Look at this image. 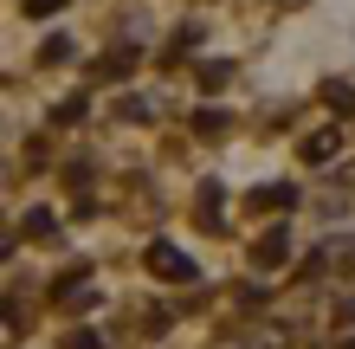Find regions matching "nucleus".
<instances>
[{"mask_svg":"<svg viewBox=\"0 0 355 349\" xmlns=\"http://www.w3.org/2000/svg\"><path fill=\"white\" fill-rule=\"evenodd\" d=\"M65 0H26V13H58Z\"/></svg>","mask_w":355,"mask_h":349,"instance_id":"10","label":"nucleus"},{"mask_svg":"<svg viewBox=\"0 0 355 349\" xmlns=\"http://www.w3.org/2000/svg\"><path fill=\"white\" fill-rule=\"evenodd\" d=\"M284 253H291V239H284V233H265V239L252 246V259H259V265H278Z\"/></svg>","mask_w":355,"mask_h":349,"instance_id":"4","label":"nucleus"},{"mask_svg":"<svg viewBox=\"0 0 355 349\" xmlns=\"http://www.w3.org/2000/svg\"><path fill=\"white\" fill-rule=\"evenodd\" d=\"M291 201H297V188H291V181H271V188H252V207H259V214H271V207H291Z\"/></svg>","mask_w":355,"mask_h":349,"instance_id":"2","label":"nucleus"},{"mask_svg":"<svg viewBox=\"0 0 355 349\" xmlns=\"http://www.w3.org/2000/svg\"><path fill=\"white\" fill-rule=\"evenodd\" d=\"M39 58H46V65H58V58H71V39H46V46H39Z\"/></svg>","mask_w":355,"mask_h":349,"instance_id":"7","label":"nucleus"},{"mask_svg":"<svg viewBox=\"0 0 355 349\" xmlns=\"http://www.w3.org/2000/svg\"><path fill=\"white\" fill-rule=\"evenodd\" d=\"M65 349H103V343H97V337H91V330H78V337H71V343H65Z\"/></svg>","mask_w":355,"mask_h":349,"instance_id":"9","label":"nucleus"},{"mask_svg":"<svg viewBox=\"0 0 355 349\" xmlns=\"http://www.w3.org/2000/svg\"><path fill=\"white\" fill-rule=\"evenodd\" d=\"M116 117H123V123H142L149 110H142V97H123V104H116Z\"/></svg>","mask_w":355,"mask_h":349,"instance_id":"8","label":"nucleus"},{"mask_svg":"<svg viewBox=\"0 0 355 349\" xmlns=\"http://www.w3.org/2000/svg\"><path fill=\"white\" fill-rule=\"evenodd\" d=\"M297 155H304V162H329V155H336V130H317V136H304V142H297Z\"/></svg>","mask_w":355,"mask_h":349,"instance_id":"3","label":"nucleus"},{"mask_svg":"<svg viewBox=\"0 0 355 349\" xmlns=\"http://www.w3.org/2000/svg\"><path fill=\"white\" fill-rule=\"evenodd\" d=\"M19 227H26L33 239H52V233H58V220H52V207H33L26 220H19Z\"/></svg>","mask_w":355,"mask_h":349,"instance_id":"5","label":"nucleus"},{"mask_svg":"<svg viewBox=\"0 0 355 349\" xmlns=\"http://www.w3.org/2000/svg\"><path fill=\"white\" fill-rule=\"evenodd\" d=\"M149 272H155V278H168V284H187V278H194V259H187L181 246L155 239V246H149Z\"/></svg>","mask_w":355,"mask_h":349,"instance_id":"1","label":"nucleus"},{"mask_svg":"<svg viewBox=\"0 0 355 349\" xmlns=\"http://www.w3.org/2000/svg\"><path fill=\"white\" fill-rule=\"evenodd\" d=\"M336 323H355V298H343V304H336Z\"/></svg>","mask_w":355,"mask_h":349,"instance_id":"11","label":"nucleus"},{"mask_svg":"<svg viewBox=\"0 0 355 349\" xmlns=\"http://www.w3.org/2000/svg\"><path fill=\"white\" fill-rule=\"evenodd\" d=\"M226 78H233V65H220V58H214V65H200V91H207V97L226 91Z\"/></svg>","mask_w":355,"mask_h":349,"instance_id":"6","label":"nucleus"}]
</instances>
